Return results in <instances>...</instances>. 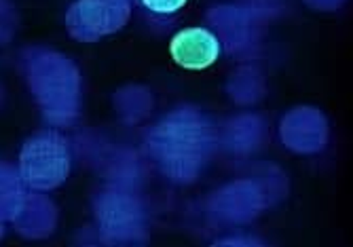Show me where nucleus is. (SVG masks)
Here are the masks:
<instances>
[{
  "label": "nucleus",
  "mask_w": 353,
  "mask_h": 247,
  "mask_svg": "<svg viewBox=\"0 0 353 247\" xmlns=\"http://www.w3.org/2000/svg\"><path fill=\"white\" fill-rule=\"evenodd\" d=\"M142 5L154 13H176L186 5V0H142Z\"/></svg>",
  "instance_id": "2"
},
{
  "label": "nucleus",
  "mask_w": 353,
  "mask_h": 247,
  "mask_svg": "<svg viewBox=\"0 0 353 247\" xmlns=\"http://www.w3.org/2000/svg\"><path fill=\"white\" fill-rule=\"evenodd\" d=\"M170 53L178 66L186 70H203L216 61L220 43L203 28H186L172 39Z\"/></svg>",
  "instance_id": "1"
}]
</instances>
